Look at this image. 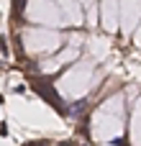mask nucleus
Wrapping results in <instances>:
<instances>
[{
    "mask_svg": "<svg viewBox=\"0 0 141 146\" xmlns=\"http://www.w3.org/2000/svg\"><path fill=\"white\" fill-rule=\"evenodd\" d=\"M33 90H36V92H39V95H41V98H44L46 103H51V105H54V108H57L59 113H64V115L69 113V108H64V103H62V98H59V95L54 92V87H49L46 82H41V80H36V82H33Z\"/></svg>",
    "mask_w": 141,
    "mask_h": 146,
    "instance_id": "obj_1",
    "label": "nucleus"
}]
</instances>
